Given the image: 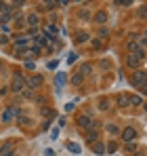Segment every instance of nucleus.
<instances>
[{
    "instance_id": "nucleus-1",
    "label": "nucleus",
    "mask_w": 147,
    "mask_h": 156,
    "mask_svg": "<svg viewBox=\"0 0 147 156\" xmlns=\"http://www.w3.org/2000/svg\"><path fill=\"white\" fill-rule=\"evenodd\" d=\"M137 89H145L147 87V74L145 72H135V76H132V80H130Z\"/></svg>"
},
{
    "instance_id": "nucleus-2",
    "label": "nucleus",
    "mask_w": 147,
    "mask_h": 156,
    "mask_svg": "<svg viewBox=\"0 0 147 156\" xmlns=\"http://www.w3.org/2000/svg\"><path fill=\"white\" fill-rule=\"evenodd\" d=\"M23 89H25V78L17 74L13 78V82H11V91L13 93H23Z\"/></svg>"
},
{
    "instance_id": "nucleus-3",
    "label": "nucleus",
    "mask_w": 147,
    "mask_h": 156,
    "mask_svg": "<svg viewBox=\"0 0 147 156\" xmlns=\"http://www.w3.org/2000/svg\"><path fill=\"white\" fill-rule=\"evenodd\" d=\"M25 84H27V89H38V87L42 84V76H38V74L27 76L25 78Z\"/></svg>"
},
{
    "instance_id": "nucleus-4",
    "label": "nucleus",
    "mask_w": 147,
    "mask_h": 156,
    "mask_svg": "<svg viewBox=\"0 0 147 156\" xmlns=\"http://www.w3.org/2000/svg\"><path fill=\"white\" fill-rule=\"evenodd\" d=\"M17 110H19V108H6V110L2 112V120H4V122L13 120V118L17 116Z\"/></svg>"
},
{
    "instance_id": "nucleus-5",
    "label": "nucleus",
    "mask_w": 147,
    "mask_h": 156,
    "mask_svg": "<svg viewBox=\"0 0 147 156\" xmlns=\"http://www.w3.org/2000/svg\"><path fill=\"white\" fill-rule=\"evenodd\" d=\"M78 125H80L82 129H86V131H88V129H93V120H91V116H86V114L78 118Z\"/></svg>"
},
{
    "instance_id": "nucleus-6",
    "label": "nucleus",
    "mask_w": 147,
    "mask_h": 156,
    "mask_svg": "<svg viewBox=\"0 0 147 156\" xmlns=\"http://www.w3.org/2000/svg\"><path fill=\"white\" fill-rule=\"evenodd\" d=\"M122 137H124V141H135L137 139V131L132 129V127H128V129L122 131Z\"/></svg>"
},
{
    "instance_id": "nucleus-7",
    "label": "nucleus",
    "mask_w": 147,
    "mask_h": 156,
    "mask_svg": "<svg viewBox=\"0 0 147 156\" xmlns=\"http://www.w3.org/2000/svg\"><path fill=\"white\" fill-rule=\"evenodd\" d=\"M126 49L130 55H139L141 53V47H139V42H135V40H130V42H126Z\"/></svg>"
},
{
    "instance_id": "nucleus-8",
    "label": "nucleus",
    "mask_w": 147,
    "mask_h": 156,
    "mask_svg": "<svg viewBox=\"0 0 147 156\" xmlns=\"http://www.w3.org/2000/svg\"><path fill=\"white\" fill-rule=\"evenodd\" d=\"M141 59H143L141 55H128V57H126V63H128L130 68H137V66L141 63Z\"/></svg>"
},
{
    "instance_id": "nucleus-9",
    "label": "nucleus",
    "mask_w": 147,
    "mask_h": 156,
    "mask_svg": "<svg viewBox=\"0 0 147 156\" xmlns=\"http://www.w3.org/2000/svg\"><path fill=\"white\" fill-rule=\"evenodd\" d=\"M38 21H40V19H38V15H36V13H29V15H27V23L32 26V30H36Z\"/></svg>"
},
{
    "instance_id": "nucleus-10",
    "label": "nucleus",
    "mask_w": 147,
    "mask_h": 156,
    "mask_svg": "<svg viewBox=\"0 0 147 156\" xmlns=\"http://www.w3.org/2000/svg\"><path fill=\"white\" fill-rule=\"evenodd\" d=\"M105 21H107V13H105V11L95 13V23H105Z\"/></svg>"
},
{
    "instance_id": "nucleus-11",
    "label": "nucleus",
    "mask_w": 147,
    "mask_h": 156,
    "mask_svg": "<svg viewBox=\"0 0 147 156\" xmlns=\"http://www.w3.org/2000/svg\"><path fill=\"white\" fill-rule=\"evenodd\" d=\"M118 105H120V108L130 105V101H128V95H126V93H120V95H118Z\"/></svg>"
},
{
    "instance_id": "nucleus-12",
    "label": "nucleus",
    "mask_w": 147,
    "mask_h": 156,
    "mask_svg": "<svg viewBox=\"0 0 147 156\" xmlns=\"http://www.w3.org/2000/svg\"><path fill=\"white\" fill-rule=\"evenodd\" d=\"M55 6H59V2H44V4H42L38 11H42V9H44V11H53Z\"/></svg>"
},
{
    "instance_id": "nucleus-13",
    "label": "nucleus",
    "mask_w": 147,
    "mask_h": 156,
    "mask_svg": "<svg viewBox=\"0 0 147 156\" xmlns=\"http://www.w3.org/2000/svg\"><path fill=\"white\" fill-rule=\"evenodd\" d=\"M63 82H65V74L59 72V74L55 76V84H57V87H63Z\"/></svg>"
},
{
    "instance_id": "nucleus-14",
    "label": "nucleus",
    "mask_w": 147,
    "mask_h": 156,
    "mask_svg": "<svg viewBox=\"0 0 147 156\" xmlns=\"http://www.w3.org/2000/svg\"><path fill=\"white\" fill-rule=\"evenodd\" d=\"M105 129H107L109 135H118V133H120V129H118L116 125H111V122H109V125H105Z\"/></svg>"
},
{
    "instance_id": "nucleus-15",
    "label": "nucleus",
    "mask_w": 147,
    "mask_h": 156,
    "mask_svg": "<svg viewBox=\"0 0 147 156\" xmlns=\"http://www.w3.org/2000/svg\"><path fill=\"white\" fill-rule=\"evenodd\" d=\"M91 72H93V68H91V66H88V63H84V66H82V68H80V76H88V74H91Z\"/></svg>"
},
{
    "instance_id": "nucleus-16",
    "label": "nucleus",
    "mask_w": 147,
    "mask_h": 156,
    "mask_svg": "<svg viewBox=\"0 0 147 156\" xmlns=\"http://www.w3.org/2000/svg\"><path fill=\"white\" fill-rule=\"evenodd\" d=\"M88 38H91V36H88V34H86V32H80V34H78V36H76V42H86V40H88Z\"/></svg>"
},
{
    "instance_id": "nucleus-17",
    "label": "nucleus",
    "mask_w": 147,
    "mask_h": 156,
    "mask_svg": "<svg viewBox=\"0 0 147 156\" xmlns=\"http://www.w3.org/2000/svg\"><path fill=\"white\" fill-rule=\"evenodd\" d=\"M86 139H88V141H97V131L88 129L86 131Z\"/></svg>"
},
{
    "instance_id": "nucleus-18",
    "label": "nucleus",
    "mask_w": 147,
    "mask_h": 156,
    "mask_svg": "<svg viewBox=\"0 0 147 156\" xmlns=\"http://www.w3.org/2000/svg\"><path fill=\"white\" fill-rule=\"evenodd\" d=\"M128 101H130V105H141V97H137V95H132V97H128Z\"/></svg>"
},
{
    "instance_id": "nucleus-19",
    "label": "nucleus",
    "mask_w": 147,
    "mask_h": 156,
    "mask_svg": "<svg viewBox=\"0 0 147 156\" xmlns=\"http://www.w3.org/2000/svg\"><path fill=\"white\" fill-rule=\"evenodd\" d=\"M116 148H118V144H116V141H109V144H107V148H105V152H109V154H111V152H116Z\"/></svg>"
},
{
    "instance_id": "nucleus-20",
    "label": "nucleus",
    "mask_w": 147,
    "mask_h": 156,
    "mask_svg": "<svg viewBox=\"0 0 147 156\" xmlns=\"http://www.w3.org/2000/svg\"><path fill=\"white\" fill-rule=\"evenodd\" d=\"M99 110H103V112L109 110V101H107V99H101V101H99Z\"/></svg>"
},
{
    "instance_id": "nucleus-21",
    "label": "nucleus",
    "mask_w": 147,
    "mask_h": 156,
    "mask_svg": "<svg viewBox=\"0 0 147 156\" xmlns=\"http://www.w3.org/2000/svg\"><path fill=\"white\" fill-rule=\"evenodd\" d=\"M67 150H70V152H74V154H80V148H78L76 144H67Z\"/></svg>"
},
{
    "instance_id": "nucleus-22",
    "label": "nucleus",
    "mask_w": 147,
    "mask_h": 156,
    "mask_svg": "<svg viewBox=\"0 0 147 156\" xmlns=\"http://www.w3.org/2000/svg\"><path fill=\"white\" fill-rule=\"evenodd\" d=\"M93 150H95L97 154H103V152H105V146H101V144H97V146H95V144H93Z\"/></svg>"
},
{
    "instance_id": "nucleus-23",
    "label": "nucleus",
    "mask_w": 147,
    "mask_h": 156,
    "mask_svg": "<svg viewBox=\"0 0 147 156\" xmlns=\"http://www.w3.org/2000/svg\"><path fill=\"white\" fill-rule=\"evenodd\" d=\"M80 82H82V76H80V74H74V76H72V84H76V87H78Z\"/></svg>"
},
{
    "instance_id": "nucleus-24",
    "label": "nucleus",
    "mask_w": 147,
    "mask_h": 156,
    "mask_svg": "<svg viewBox=\"0 0 147 156\" xmlns=\"http://www.w3.org/2000/svg\"><path fill=\"white\" fill-rule=\"evenodd\" d=\"M139 47H147V32L141 36V40H139Z\"/></svg>"
},
{
    "instance_id": "nucleus-25",
    "label": "nucleus",
    "mask_w": 147,
    "mask_h": 156,
    "mask_svg": "<svg viewBox=\"0 0 147 156\" xmlns=\"http://www.w3.org/2000/svg\"><path fill=\"white\" fill-rule=\"evenodd\" d=\"M23 97H27V99H32V97H34L32 89H23Z\"/></svg>"
},
{
    "instance_id": "nucleus-26",
    "label": "nucleus",
    "mask_w": 147,
    "mask_h": 156,
    "mask_svg": "<svg viewBox=\"0 0 147 156\" xmlns=\"http://www.w3.org/2000/svg\"><path fill=\"white\" fill-rule=\"evenodd\" d=\"M137 150V144H126V152H135Z\"/></svg>"
},
{
    "instance_id": "nucleus-27",
    "label": "nucleus",
    "mask_w": 147,
    "mask_h": 156,
    "mask_svg": "<svg viewBox=\"0 0 147 156\" xmlns=\"http://www.w3.org/2000/svg\"><path fill=\"white\" fill-rule=\"evenodd\" d=\"M25 26V19L23 17H19V15H17V27H23Z\"/></svg>"
},
{
    "instance_id": "nucleus-28",
    "label": "nucleus",
    "mask_w": 147,
    "mask_h": 156,
    "mask_svg": "<svg viewBox=\"0 0 147 156\" xmlns=\"http://www.w3.org/2000/svg\"><path fill=\"white\" fill-rule=\"evenodd\" d=\"M76 59H78V55H76V53H72V55H70V59H67V63H74Z\"/></svg>"
},
{
    "instance_id": "nucleus-29",
    "label": "nucleus",
    "mask_w": 147,
    "mask_h": 156,
    "mask_svg": "<svg viewBox=\"0 0 147 156\" xmlns=\"http://www.w3.org/2000/svg\"><path fill=\"white\" fill-rule=\"evenodd\" d=\"M29 53H32V55H38V53H40V49H38V47H32V49H29Z\"/></svg>"
},
{
    "instance_id": "nucleus-30",
    "label": "nucleus",
    "mask_w": 147,
    "mask_h": 156,
    "mask_svg": "<svg viewBox=\"0 0 147 156\" xmlns=\"http://www.w3.org/2000/svg\"><path fill=\"white\" fill-rule=\"evenodd\" d=\"M25 68L27 70H34V61H25Z\"/></svg>"
},
{
    "instance_id": "nucleus-31",
    "label": "nucleus",
    "mask_w": 147,
    "mask_h": 156,
    "mask_svg": "<svg viewBox=\"0 0 147 156\" xmlns=\"http://www.w3.org/2000/svg\"><path fill=\"white\" fill-rule=\"evenodd\" d=\"M0 26H2V32H9V30H11V26H9V23H0Z\"/></svg>"
},
{
    "instance_id": "nucleus-32",
    "label": "nucleus",
    "mask_w": 147,
    "mask_h": 156,
    "mask_svg": "<svg viewBox=\"0 0 147 156\" xmlns=\"http://www.w3.org/2000/svg\"><path fill=\"white\" fill-rule=\"evenodd\" d=\"M93 47H97V49H101L103 44H101V40H93Z\"/></svg>"
},
{
    "instance_id": "nucleus-33",
    "label": "nucleus",
    "mask_w": 147,
    "mask_h": 156,
    "mask_svg": "<svg viewBox=\"0 0 147 156\" xmlns=\"http://www.w3.org/2000/svg\"><path fill=\"white\" fill-rule=\"evenodd\" d=\"M0 72H2V66H0Z\"/></svg>"
},
{
    "instance_id": "nucleus-34",
    "label": "nucleus",
    "mask_w": 147,
    "mask_h": 156,
    "mask_svg": "<svg viewBox=\"0 0 147 156\" xmlns=\"http://www.w3.org/2000/svg\"><path fill=\"white\" fill-rule=\"evenodd\" d=\"M4 156H11V154H4Z\"/></svg>"
},
{
    "instance_id": "nucleus-35",
    "label": "nucleus",
    "mask_w": 147,
    "mask_h": 156,
    "mask_svg": "<svg viewBox=\"0 0 147 156\" xmlns=\"http://www.w3.org/2000/svg\"><path fill=\"white\" fill-rule=\"evenodd\" d=\"M145 110H147V104H145Z\"/></svg>"
}]
</instances>
